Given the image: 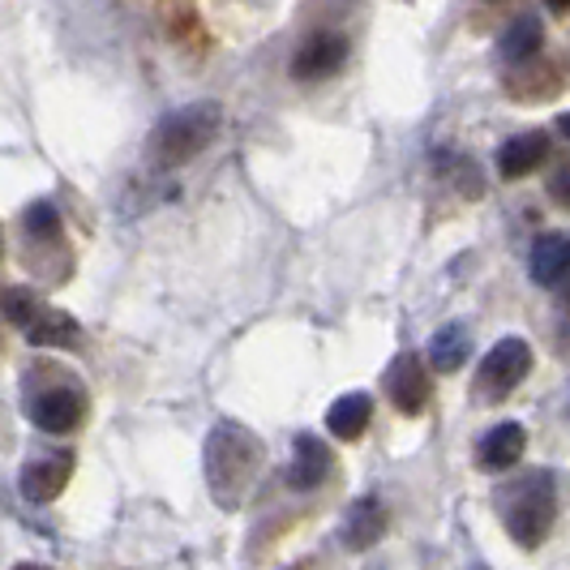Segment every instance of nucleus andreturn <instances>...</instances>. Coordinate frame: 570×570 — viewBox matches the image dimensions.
<instances>
[{
  "label": "nucleus",
  "mask_w": 570,
  "mask_h": 570,
  "mask_svg": "<svg viewBox=\"0 0 570 570\" xmlns=\"http://www.w3.org/2000/svg\"><path fill=\"white\" fill-rule=\"evenodd\" d=\"M567 271H570V232H544V236H537L532 257H528V275H532V284L558 287Z\"/></svg>",
  "instance_id": "obj_15"
},
{
  "label": "nucleus",
  "mask_w": 570,
  "mask_h": 570,
  "mask_svg": "<svg viewBox=\"0 0 570 570\" xmlns=\"http://www.w3.org/2000/svg\"><path fill=\"white\" fill-rule=\"evenodd\" d=\"M331 472H335L331 446H326L317 433H296V438H292V463H287V472H284L287 485L309 493V489L326 485Z\"/></svg>",
  "instance_id": "obj_10"
},
{
  "label": "nucleus",
  "mask_w": 570,
  "mask_h": 570,
  "mask_svg": "<svg viewBox=\"0 0 570 570\" xmlns=\"http://www.w3.org/2000/svg\"><path fill=\"white\" fill-rule=\"evenodd\" d=\"M468 356H472V331L463 322H442L429 340V365L438 373H455Z\"/></svg>",
  "instance_id": "obj_18"
},
{
  "label": "nucleus",
  "mask_w": 570,
  "mask_h": 570,
  "mask_svg": "<svg viewBox=\"0 0 570 570\" xmlns=\"http://www.w3.org/2000/svg\"><path fill=\"white\" fill-rule=\"evenodd\" d=\"M553 292H558V296H562V301H570V271H567V275H562V284L553 287Z\"/></svg>",
  "instance_id": "obj_23"
},
{
  "label": "nucleus",
  "mask_w": 570,
  "mask_h": 570,
  "mask_svg": "<svg viewBox=\"0 0 570 570\" xmlns=\"http://www.w3.org/2000/svg\"><path fill=\"white\" fill-rule=\"evenodd\" d=\"M219 125H224V108L215 99H198V104H185L168 112L155 129H150V142L146 155L159 171L185 168L189 159H198L206 146L219 138Z\"/></svg>",
  "instance_id": "obj_3"
},
{
  "label": "nucleus",
  "mask_w": 570,
  "mask_h": 570,
  "mask_svg": "<svg viewBox=\"0 0 570 570\" xmlns=\"http://www.w3.org/2000/svg\"><path fill=\"white\" fill-rule=\"evenodd\" d=\"M562 82H567V73L558 69V60L537 57L507 73V95L514 104H544V99H553L562 90Z\"/></svg>",
  "instance_id": "obj_12"
},
{
  "label": "nucleus",
  "mask_w": 570,
  "mask_h": 570,
  "mask_svg": "<svg viewBox=\"0 0 570 570\" xmlns=\"http://www.w3.org/2000/svg\"><path fill=\"white\" fill-rule=\"evenodd\" d=\"M544 194L558 202V206H567V210H570V164H562L558 171H549V180H544Z\"/></svg>",
  "instance_id": "obj_21"
},
{
  "label": "nucleus",
  "mask_w": 570,
  "mask_h": 570,
  "mask_svg": "<svg viewBox=\"0 0 570 570\" xmlns=\"http://www.w3.org/2000/svg\"><path fill=\"white\" fill-rule=\"evenodd\" d=\"M528 373H532V343L519 340V335H507V340H498L485 352V361H481V370H476L472 395H476V403L498 407L507 395L519 391V382H523Z\"/></svg>",
  "instance_id": "obj_4"
},
{
  "label": "nucleus",
  "mask_w": 570,
  "mask_h": 570,
  "mask_svg": "<svg viewBox=\"0 0 570 570\" xmlns=\"http://www.w3.org/2000/svg\"><path fill=\"white\" fill-rule=\"evenodd\" d=\"M352 57V39L343 30H309L301 48L292 52V78L296 82H326L335 78Z\"/></svg>",
  "instance_id": "obj_5"
},
{
  "label": "nucleus",
  "mask_w": 570,
  "mask_h": 570,
  "mask_svg": "<svg viewBox=\"0 0 570 570\" xmlns=\"http://www.w3.org/2000/svg\"><path fill=\"white\" fill-rule=\"evenodd\" d=\"M262 463H266V446L249 425H240V421L210 425L206 446H202V472H206V489L219 511H240Z\"/></svg>",
  "instance_id": "obj_1"
},
{
  "label": "nucleus",
  "mask_w": 570,
  "mask_h": 570,
  "mask_svg": "<svg viewBox=\"0 0 570 570\" xmlns=\"http://www.w3.org/2000/svg\"><path fill=\"white\" fill-rule=\"evenodd\" d=\"M386 395L400 407L403 416H421L433 400V386H429V370L416 352H400L386 370Z\"/></svg>",
  "instance_id": "obj_7"
},
{
  "label": "nucleus",
  "mask_w": 570,
  "mask_h": 570,
  "mask_svg": "<svg viewBox=\"0 0 570 570\" xmlns=\"http://www.w3.org/2000/svg\"><path fill=\"white\" fill-rule=\"evenodd\" d=\"M82 416H86V391L82 386H69V382H57V386H48V391H39L30 400V421H35V429H43L52 438L73 433V429L82 425Z\"/></svg>",
  "instance_id": "obj_6"
},
{
  "label": "nucleus",
  "mask_w": 570,
  "mask_h": 570,
  "mask_svg": "<svg viewBox=\"0 0 570 570\" xmlns=\"http://www.w3.org/2000/svg\"><path fill=\"white\" fill-rule=\"evenodd\" d=\"M35 309H39V296H35L30 287H4V292H0V314L9 317L18 331L27 326V317L35 314Z\"/></svg>",
  "instance_id": "obj_20"
},
{
  "label": "nucleus",
  "mask_w": 570,
  "mask_h": 570,
  "mask_svg": "<svg viewBox=\"0 0 570 570\" xmlns=\"http://www.w3.org/2000/svg\"><path fill=\"white\" fill-rule=\"evenodd\" d=\"M386 528H391V511H386V502L382 498H356L347 511H343V523H340V541L347 553H365L373 544L386 537Z\"/></svg>",
  "instance_id": "obj_8"
},
{
  "label": "nucleus",
  "mask_w": 570,
  "mask_h": 570,
  "mask_svg": "<svg viewBox=\"0 0 570 570\" xmlns=\"http://www.w3.org/2000/svg\"><path fill=\"white\" fill-rule=\"evenodd\" d=\"M13 570H52V567H35V562H22V567H13Z\"/></svg>",
  "instance_id": "obj_24"
},
{
  "label": "nucleus",
  "mask_w": 570,
  "mask_h": 570,
  "mask_svg": "<svg viewBox=\"0 0 570 570\" xmlns=\"http://www.w3.org/2000/svg\"><path fill=\"white\" fill-rule=\"evenodd\" d=\"M553 129H558V134H567V138H570V112L558 116V120H553Z\"/></svg>",
  "instance_id": "obj_22"
},
{
  "label": "nucleus",
  "mask_w": 570,
  "mask_h": 570,
  "mask_svg": "<svg viewBox=\"0 0 570 570\" xmlns=\"http://www.w3.org/2000/svg\"><path fill=\"white\" fill-rule=\"evenodd\" d=\"M528 451V429L519 425V421H502V425H493L489 433H481V442H476V468L481 472H511L514 463L523 459Z\"/></svg>",
  "instance_id": "obj_11"
},
{
  "label": "nucleus",
  "mask_w": 570,
  "mask_h": 570,
  "mask_svg": "<svg viewBox=\"0 0 570 570\" xmlns=\"http://www.w3.org/2000/svg\"><path fill=\"white\" fill-rule=\"evenodd\" d=\"M22 335H27L30 347H78L82 322L69 317L65 309H52V305L39 301V309H35V314L27 317V326H22Z\"/></svg>",
  "instance_id": "obj_13"
},
{
  "label": "nucleus",
  "mask_w": 570,
  "mask_h": 570,
  "mask_svg": "<svg viewBox=\"0 0 570 570\" xmlns=\"http://www.w3.org/2000/svg\"><path fill=\"white\" fill-rule=\"evenodd\" d=\"M549 146L553 142H549L544 129H523V134H514L511 142L498 150V171L507 180H523V176H532L549 159Z\"/></svg>",
  "instance_id": "obj_14"
},
{
  "label": "nucleus",
  "mask_w": 570,
  "mask_h": 570,
  "mask_svg": "<svg viewBox=\"0 0 570 570\" xmlns=\"http://www.w3.org/2000/svg\"><path fill=\"white\" fill-rule=\"evenodd\" d=\"M69 476H73V451H52V455H39L30 459L27 468H22V498L35 502V507H48V502H57L65 485H69Z\"/></svg>",
  "instance_id": "obj_9"
},
{
  "label": "nucleus",
  "mask_w": 570,
  "mask_h": 570,
  "mask_svg": "<svg viewBox=\"0 0 570 570\" xmlns=\"http://www.w3.org/2000/svg\"><path fill=\"white\" fill-rule=\"evenodd\" d=\"M541 48H544V27L537 13H519V18H511V22L502 27V35H498V52H502V60H507L511 69L537 60Z\"/></svg>",
  "instance_id": "obj_16"
},
{
  "label": "nucleus",
  "mask_w": 570,
  "mask_h": 570,
  "mask_svg": "<svg viewBox=\"0 0 570 570\" xmlns=\"http://www.w3.org/2000/svg\"><path fill=\"white\" fill-rule=\"evenodd\" d=\"M0 245H4V236H0Z\"/></svg>",
  "instance_id": "obj_25"
},
{
  "label": "nucleus",
  "mask_w": 570,
  "mask_h": 570,
  "mask_svg": "<svg viewBox=\"0 0 570 570\" xmlns=\"http://www.w3.org/2000/svg\"><path fill=\"white\" fill-rule=\"evenodd\" d=\"M22 228H27L30 240H43V245H57L60 236H65V224H60L57 202H48V198L30 202L27 210H22Z\"/></svg>",
  "instance_id": "obj_19"
},
{
  "label": "nucleus",
  "mask_w": 570,
  "mask_h": 570,
  "mask_svg": "<svg viewBox=\"0 0 570 570\" xmlns=\"http://www.w3.org/2000/svg\"><path fill=\"white\" fill-rule=\"evenodd\" d=\"M502 528L519 549H541L558 519V481L549 468H532L498 489Z\"/></svg>",
  "instance_id": "obj_2"
},
{
  "label": "nucleus",
  "mask_w": 570,
  "mask_h": 570,
  "mask_svg": "<svg viewBox=\"0 0 570 570\" xmlns=\"http://www.w3.org/2000/svg\"><path fill=\"white\" fill-rule=\"evenodd\" d=\"M373 421V400L365 391H347L326 407V433L340 442H361Z\"/></svg>",
  "instance_id": "obj_17"
}]
</instances>
